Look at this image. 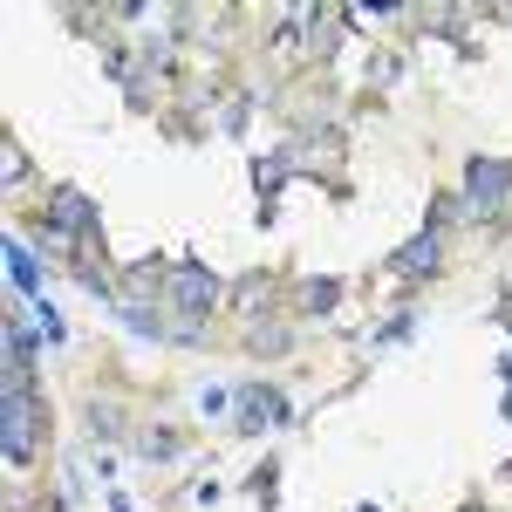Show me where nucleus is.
<instances>
[{
  "label": "nucleus",
  "mask_w": 512,
  "mask_h": 512,
  "mask_svg": "<svg viewBox=\"0 0 512 512\" xmlns=\"http://www.w3.org/2000/svg\"><path fill=\"white\" fill-rule=\"evenodd\" d=\"M212 301H219V280L205 274L198 260H185V267L171 274V308H178V315H205Z\"/></svg>",
  "instance_id": "obj_3"
},
{
  "label": "nucleus",
  "mask_w": 512,
  "mask_h": 512,
  "mask_svg": "<svg viewBox=\"0 0 512 512\" xmlns=\"http://www.w3.org/2000/svg\"><path fill=\"white\" fill-rule=\"evenodd\" d=\"M267 424H294V403L280 390H239V431H267Z\"/></svg>",
  "instance_id": "obj_4"
},
{
  "label": "nucleus",
  "mask_w": 512,
  "mask_h": 512,
  "mask_svg": "<svg viewBox=\"0 0 512 512\" xmlns=\"http://www.w3.org/2000/svg\"><path fill=\"white\" fill-rule=\"evenodd\" d=\"M7 280H14L28 301H41V267H35V253H28L21 239H7Z\"/></svg>",
  "instance_id": "obj_7"
},
{
  "label": "nucleus",
  "mask_w": 512,
  "mask_h": 512,
  "mask_svg": "<svg viewBox=\"0 0 512 512\" xmlns=\"http://www.w3.org/2000/svg\"><path fill=\"white\" fill-rule=\"evenodd\" d=\"M499 369H506V383H512V355H506V362H499Z\"/></svg>",
  "instance_id": "obj_13"
},
{
  "label": "nucleus",
  "mask_w": 512,
  "mask_h": 512,
  "mask_svg": "<svg viewBox=\"0 0 512 512\" xmlns=\"http://www.w3.org/2000/svg\"><path fill=\"white\" fill-rule=\"evenodd\" d=\"M437 260H444V239H437V226H424L417 239H403V246L390 253V267H396L403 280H417V274H437Z\"/></svg>",
  "instance_id": "obj_5"
},
{
  "label": "nucleus",
  "mask_w": 512,
  "mask_h": 512,
  "mask_svg": "<svg viewBox=\"0 0 512 512\" xmlns=\"http://www.w3.org/2000/svg\"><path fill=\"white\" fill-rule=\"evenodd\" d=\"M48 226H55L62 239H76V233L96 226V212H89V198H82V192H55V198H48Z\"/></svg>",
  "instance_id": "obj_6"
},
{
  "label": "nucleus",
  "mask_w": 512,
  "mask_h": 512,
  "mask_svg": "<svg viewBox=\"0 0 512 512\" xmlns=\"http://www.w3.org/2000/svg\"><path fill=\"white\" fill-rule=\"evenodd\" d=\"M253 178H260V198H274L280 178H287V158H260V164H253Z\"/></svg>",
  "instance_id": "obj_9"
},
{
  "label": "nucleus",
  "mask_w": 512,
  "mask_h": 512,
  "mask_svg": "<svg viewBox=\"0 0 512 512\" xmlns=\"http://www.w3.org/2000/svg\"><path fill=\"white\" fill-rule=\"evenodd\" d=\"M89 417H96V431H103V437H117V431H123V417H117V410H110V403H96Z\"/></svg>",
  "instance_id": "obj_11"
},
{
  "label": "nucleus",
  "mask_w": 512,
  "mask_h": 512,
  "mask_svg": "<svg viewBox=\"0 0 512 512\" xmlns=\"http://www.w3.org/2000/svg\"><path fill=\"white\" fill-rule=\"evenodd\" d=\"M198 417H226V390H219V383L198 390Z\"/></svg>",
  "instance_id": "obj_10"
},
{
  "label": "nucleus",
  "mask_w": 512,
  "mask_h": 512,
  "mask_svg": "<svg viewBox=\"0 0 512 512\" xmlns=\"http://www.w3.org/2000/svg\"><path fill=\"white\" fill-rule=\"evenodd\" d=\"M144 451H151V458H171V451H178V437H171V431H151V437H144Z\"/></svg>",
  "instance_id": "obj_12"
},
{
  "label": "nucleus",
  "mask_w": 512,
  "mask_h": 512,
  "mask_svg": "<svg viewBox=\"0 0 512 512\" xmlns=\"http://www.w3.org/2000/svg\"><path fill=\"white\" fill-rule=\"evenodd\" d=\"M7 410H0V451H7V465H28L35 458V431H28V396L14 383V362H7V396H0Z\"/></svg>",
  "instance_id": "obj_2"
},
{
  "label": "nucleus",
  "mask_w": 512,
  "mask_h": 512,
  "mask_svg": "<svg viewBox=\"0 0 512 512\" xmlns=\"http://www.w3.org/2000/svg\"><path fill=\"white\" fill-rule=\"evenodd\" d=\"M362 512H376V506H362Z\"/></svg>",
  "instance_id": "obj_14"
},
{
  "label": "nucleus",
  "mask_w": 512,
  "mask_h": 512,
  "mask_svg": "<svg viewBox=\"0 0 512 512\" xmlns=\"http://www.w3.org/2000/svg\"><path fill=\"white\" fill-rule=\"evenodd\" d=\"M512 205V164L506 158H472L465 185H458V212L465 219H499Z\"/></svg>",
  "instance_id": "obj_1"
},
{
  "label": "nucleus",
  "mask_w": 512,
  "mask_h": 512,
  "mask_svg": "<svg viewBox=\"0 0 512 512\" xmlns=\"http://www.w3.org/2000/svg\"><path fill=\"white\" fill-rule=\"evenodd\" d=\"M335 301H342V287H335V280H308V287H301V308H308V315H328Z\"/></svg>",
  "instance_id": "obj_8"
},
{
  "label": "nucleus",
  "mask_w": 512,
  "mask_h": 512,
  "mask_svg": "<svg viewBox=\"0 0 512 512\" xmlns=\"http://www.w3.org/2000/svg\"><path fill=\"white\" fill-rule=\"evenodd\" d=\"M465 512H478V506H465Z\"/></svg>",
  "instance_id": "obj_15"
}]
</instances>
